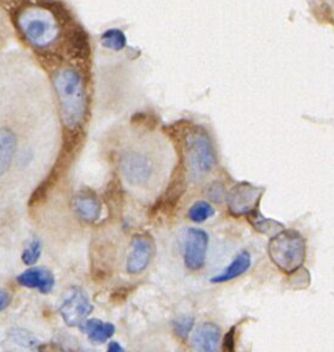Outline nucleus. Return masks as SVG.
Masks as SVG:
<instances>
[{"instance_id":"f03ea898","label":"nucleus","mask_w":334,"mask_h":352,"mask_svg":"<svg viewBox=\"0 0 334 352\" xmlns=\"http://www.w3.org/2000/svg\"><path fill=\"white\" fill-rule=\"evenodd\" d=\"M14 22L25 41L37 51L51 50L60 36V22L51 6L41 3L21 6Z\"/></svg>"},{"instance_id":"393cba45","label":"nucleus","mask_w":334,"mask_h":352,"mask_svg":"<svg viewBox=\"0 0 334 352\" xmlns=\"http://www.w3.org/2000/svg\"><path fill=\"white\" fill-rule=\"evenodd\" d=\"M38 352H63V351L55 348L54 345H41L40 349H38Z\"/></svg>"},{"instance_id":"a211bd4d","label":"nucleus","mask_w":334,"mask_h":352,"mask_svg":"<svg viewBox=\"0 0 334 352\" xmlns=\"http://www.w3.org/2000/svg\"><path fill=\"white\" fill-rule=\"evenodd\" d=\"M41 249H43L41 241L37 239V238H33V239L26 245V248H25L23 252H22L21 258H22L23 264H26V265H34V264L38 261L40 256H41Z\"/></svg>"},{"instance_id":"9d476101","label":"nucleus","mask_w":334,"mask_h":352,"mask_svg":"<svg viewBox=\"0 0 334 352\" xmlns=\"http://www.w3.org/2000/svg\"><path fill=\"white\" fill-rule=\"evenodd\" d=\"M221 342V330L214 322H202L191 334L192 352H217Z\"/></svg>"},{"instance_id":"4468645a","label":"nucleus","mask_w":334,"mask_h":352,"mask_svg":"<svg viewBox=\"0 0 334 352\" xmlns=\"http://www.w3.org/2000/svg\"><path fill=\"white\" fill-rule=\"evenodd\" d=\"M16 150V136L7 128L0 126V179L8 170Z\"/></svg>"},{"instance_id":"7ed1b4c3","label":"nucleus","mask_w":334,"mask_h":352,"mask_svg":"<svg viewBox=\"0 0 334 352\" xmlns=\"http://www.w3.org/2000/svg\"><path fill=\"white\" fill-rule=\"evenodd\" d=\"M183 154L187 177L192 183L202 182L216 168V147L210 133L202 125H192L184 131Z\"/></svg>"},{"instance_id":"f3484780","label":"nucleus","mask_w":334,"mask_h":352,"mask_svg":"<svg viewBox=\"0 0 334 352\" xmlns=\"http://www.w3.org/2000/svg\"><path fill=\"white\" fill-rule=\"evenodd\" d=\"M100 41H102V45L107 50L121 51L126 45V36L121 29L110 28L102 33Z\"/></svg>"},{"instance_id":"412c9836","label":"nucleus","mask_w":334,"mask_h":352,"mask_svg":"<svg viewBox=\"0 0 334 352\" xmlns=\"http://www.w3.org/2000/svg\"><path fill=\"white\" fill-rule=\"evenodd\" d=\"M221 352H236L235 351V326H232L221 340Z\"/></svg>"},{"instance_id":"5701e85b","label":"nucleus","mask_w":334,"mask_h":352,"mask_svg":"<svg viewBox=\"0 0 334 352\" xmlns=\"http://www.w3.org/2000/svg\"><path fill=\"white\" fill-rule=\"evenodd\" d=\"M11 302V296L7 290L4 289H0V311L5 309Z\"/></svg>"},{"instance_id":"f257e3e1","label":"nucleus","mask_w":334,"mask_h":352,"mask_svg":"<svg viewBox=\"0 0 334 352\" xmlns=\"http://www.w3.org/2000/svg\"><path fill=\"white\" fill-rule=\"evenodd\" d=\"M52 85L56 94L62 125L69 131L82 126L87 116L85 81L74 66H62L52 73Z\"/></svg>"},{"instance_id":"4be33fe9","label":"nucleus","mask_w":334,"mask_h":352,"mask_svg":"<svg viewBox=\"0 0 334 352\" xmlns=\"http://www.w3.org/2000/svg\"><path fill=\"white\" fill-rule=\"evenodd\" d=\"M129 294V290L128 289H125V287H121V289H117L113 294H111V301H114V302H121V301H124L125 298H126V296Z\"/></svg>"},{"instance_id":"20e7f679","label":"nucleus","mask_w":334,"mask_h":352,"mask_svg":"<svg viewBox=\"0 0 334 352\" xmlns=\"http://www.w3.org/2000/svg\"><path fill=\"white\" fill-rule=\"evenodd\" d=\"M267 252L272 264L283 274L290 275L298 271L305 263L307 241L297 230H280L269 238Z\"/></svg>"},{"instance_id":"6ab92c4d","label":"nucleus","mask_w":334,"mask_h":352,"mask_svg":"<svg viewBox=\"0 0 334 352\" xmlns=\"http://www.w3.org/2000/svg\"><path fill=\"white\" fill-rule=\"evenodd\" d=\"M10 337L14 342H16L22 346L30 348V346H34L37 344V338L32 333H29L26 330H22V329H11Z\"/></svg>"},{"instance_id":"dca6fc26","label":"nucleus","mask_w":334,"mask_h":352,"mask_svg":"<svg viewBox=\"0 0 334 352\" xmlns=\"http://www.w3.org/2000/svg\"><path fill=\"white\" fill-rule=\"evenodd\" d=\"M214 213H216L214 206L206 199H197L187 209V217L192 223H198V224L205 223L206 220L213 217Z\"/></svg>"},{"instance_id":"0eeeda50","label":"nucleus","mask_w":334,"mask_h":352,"mask_svg":"<svg viewBox=\"0 0 334 352\" xmlns=\"http://www.w3.org/2000/svg\"><path fill=\"white\" fill-rule=\"evenodd\" d=\"M92 311L88 294L77 286L70 287L62 297L59 314L63 322L70 327H81Z\"/></svg>"},{"instance_id":"b1692460","label":"nucleus","mask_w":334,"mask_h":352,"mask_svg":"<svg viewBox=\"0 0 334 352\" xmlns=\"http://www.w3.org/2000/svg\"><path fill=\"white\" fill-rule=\"evenodd\" d=\"M107 352H125V349L117 341H110L107 345Z\"/></svg>"},{"instance_id":"9b49d317","label":"nucleus","mask_w":334,"mask_h":352,"mask_svg":"<svg viewBox=\"0 0 334 352\" xmlns=\"http://www.w3.org/2000/svg\"><path fill=\"white\" fill-rule=\"evenodd\" d=\"M16 282L21 286L36 289L40 293H49L54 289L55 278L54 274L45 267H30L16 276Z\"/></svg>"},{"instance_id":"6e6552de","label":"nucleus","mask_w":334,"mask_h":352,"mask_svg":"<svg viewBox=\"0 0 334 352\" xmlns=\"http://www.w3.org/2000/svg\"><path fill=\"white\" fill-rule=\"evenodd\" d=\"M154 254L155 243L151 235H148L147 232L133 235L126 254V271L133 275L143 272L151 263Z\"/></svg>"},{"instance_id":"aec40b11","label":"nucleus","mask_w":334,"mask_h":352,"mask_svg":"<svg viewBox=\"0 0 334 352\" xmlns=\"http://www.w3.org/2000/svg\"><path fill=\"white\" fill-rule=\"evenodd\" d=\"M192 326L194 318L188 315H181L173 320V330L181 338H186L188 336V333L192 330Z\"/></svg>"},{"instance_id":"39448f33","label":"nucleus","mask_w":334,"mask_h":352,"mask_svg":"<svg viewBox=\"0 0 334 352\" xmlns=\"http://www.w3.org/2000/svg\"><path fill=\"white\" fill-rule=\"evenodd\" d=\"M118 170L124 182L132 187L143 188L161 176V161L142 147L125 148L118 160Z\"/></svg>"},{"instance_id":"ddd939ff","label":"nucleus","mask_w":334,"mask_h":352,"mask_svg":"<svg viewBox=\"0 0 334 352\" xmlns=\"http://www.w3.org/2000/svg\"><path fill=\"white\" fill-rule=\"evenodd\" d=\"M252 265V256L247 250H239L235 257L232 258V261L219 274H216L214 276H212L209 280L212 283H223V282H228L232 280L241 275H243Z\"/></svg>"},{"instance_id":"f8f14e48","label":"nucleus","mask_w":334,"mask_h":352,"mask_svg":"<svg viewBox=\"0 0 334 352\" xmlns=\"http://www.w3.org/2000/svg\"><path fill=\"white\" fill-rule=\"evenodd\" d=\"M76 214L85 223H95L100 217L102 204L99 197L89 190L80 191L73 199Z\"/></svg>"},{"instance_id":"423d86ee","label":"nucleus","mask_w":334,"mask_h":352,"mask_svg":"<svg viewBox=\"0 0 334 352\" xmlns=\"http://www.w3.org/2000/svg\"><path fill=\"white\" fill-rule=\"evenodd\" d=\"M184 265L190 271H199L206 261L209 234L199 227H188L181 238Z\"/></svg>"},{"instance_id":"1a4fd4ad","label":"nucleus","mask_w":334,"mask_h":352,"mask_svg":"<svg viewBox=\"0 0 334 352\" xmlns=\"http://www.w3.org/2000/svg\"><path fill=\"white\" fill-rule=\"evenodd\" d=\"M260 197L261 190L246 182L238 183L227 192L228 210L234 216H249L257 210Z\"/></svg>"},{"instance_id":"2eb2a0df","label":"nucleus","mask_w":334,"mask_h":352,"mask_svg":"<svg viewBox=\"0 0 334 352\" xmlns=\"http://www.w3.org/2000/svg\"><path fill=\"white\" fill-rule=\"evenodd\" d=\"M81 329L87 333L89 341L93 344H102L111 338L115 327L110 322H103L100 319H88L84 322Z\"/></svg>"}]
</instances>
